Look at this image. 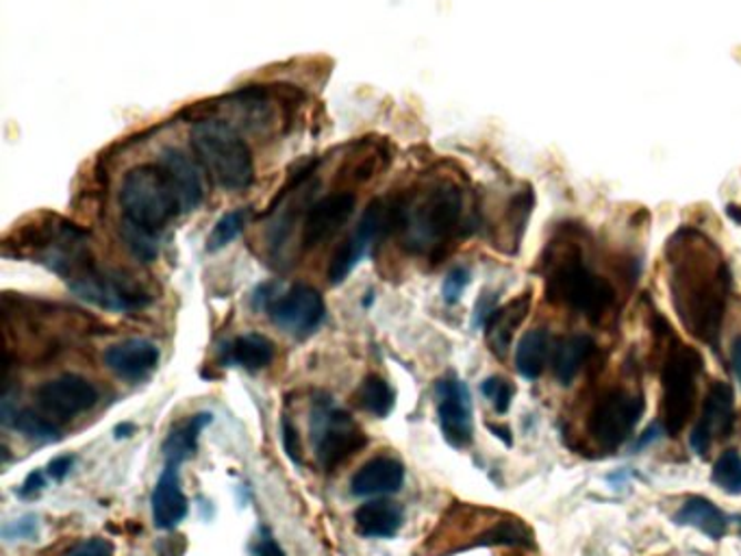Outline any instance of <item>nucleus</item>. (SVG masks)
I'll list each match as a JSON object with an SVG mask.
<instances>
[{
  "instance_id": "38",
  "label": "nucleus",
  "mask_w": 741,
  "mask_h": 556,
  "mask_svg": "<svg viewBox=\"0 0 741 556\" xmlns=\"http://www.w3.org/2000/svg\"><path fill=\"white\" fill-rule=\"evenodd\" d=\"M496 311V296L494 294H483L480 299H478L477 306H475V320H473V324L477 326V328H485V324H487V320H489V315Z\"/></svg>"
},
{
  "instance_id": "6",
  "label": "nucleus",
  "mask_w": 741,
  "mask_h": 556,
  "mask_svg": "<svg viewBox=\"0 0 741 556\" xmlns=\"http://www.w3.org/2000/svg\"><path fill=\"white\" fill-rule=\"evenodd\" d=\"M704 361L696 348L686 346L677 337L670 344L661 363V411L659 422L666 435L677 437L686 431L698 401V378Z\"/></svg>"
},
{
  "instance_id": "20",
  "label": "nucleus",
  "mask_w": 741,
  "mask_h": 556,
  "mask_svg": "<svg viewBox=\"0 0 741 556\" xmlns=\"http://www.w3.org/2000/svg\"><path fill=\"white\" fill-rule=\"evenodd\" d=\"M153 522L161 530H174L187 515V498L181 489L179 467L165 465L153 489Z\"/></svg>"
},
{
  "instance_id": "37",
  "label": "nucleus",
  "mask_w": 741,
  "mask_h": 556,
  "mask_svg": "<svg viewBox=\"0 0 741 556\" xmlns=\"http://www.w3.org/2000/svg\"><path fill=\"white\" fill-rule=\"evenodd\" d=\"M44 485H47L44 472H42V469H33V472L24 478V483L20 485L18 494H20L22 498H33L35 494H40V492L44 489Z\"/></svg>"
},
{
  "instance_id": "5",
  "label": "nucleus",
  "mask_w": 741,
  "mask_h": 556,
  "mask_svg": "<svg viewBox=\"0 0 741 556\" xmlns=\"http://www.w3.org/2000/svg\"><path fill=\"white\" fill-rule=\"evenodd\" d=\"M122 224L160 235L170 220L181 211L176 194L161 165H135L124 174L120 188Z\"/></svg>"
},
{
  "instance_id": "9",
  "label": "nucleus",
  "mask_w": 741,
  "mask_h": 556,
  "mask_svg": "<svg viewBox=\"0 0 741 556\" xmlns=\"http://www.w3.org/2000/svg\"><path fill=\"white\" fill-rule=\"evenodd\" d=\"M267 315L278 328H283L292 337L305 340L318 331L326 315V304L316 287L298 283L287 292L274 296V301L267 306Z\"/></svg>"
},
{
  "instance_id": "14",
  "label": "nucleus",
  "mask_w": 741,
  "mask_h": 556,
  "mask_svg": "<svg viewBox=\"0 0 741 556\" xmlns=\"http://www.w3.org/2000/svg\"><path fill=\"white\" fill-rule=\"evenodd\" d=\"M35 401L44 413L70 419L99 403V390L79 374H63L42 383L35 392Z\"/></svg>"
},
{
  "instance_id": "19",
  "label": "nucleus",
  "mask_w": 741,
  "mask_h": 556,
  "mask_svg": "<svg viewBox=\"0 0 741 556\" xmlns=\"http://www.w3.org/2000/svg\"><path fill=\"white\" fill-rule=\"evenodd\" d=\"M530 304H532V296L530 292H525L505 306H496V311L489 315L485 324V335H487V344L491 353L498 358H505L509 353L516 331L522 326V322L529 315Z\"/></svg>"
},
{
  "instance_id": "7",
  "label": "nucleus",
  "mask_w": 741,
  "mask_h": 556,
  "mask_svg": "<svg viewBox=\"0 0 741 556\" xmlns=\"http://www.w3.org/2000/svg\"><path fill=\"white\" fill-rule=\"evenodd\" d=\"M643 408V396L636 390H602L587 411L585 433L600 453L611 455L633 437Z\"/></svg>"
},
{
  "instance_id": "43",
  "label": "nucleus",
  "mask_w": 741,
  "mask_h": 556,
  "mask_svg": "<svg viewBox=\"0 0 741 556\" xmlns=\"http://www.w3.org/2000/svg\"><path fill=\"white\" fill-rule=\"evenodd\" d=\"M505 446H514V437H511V428L509 426H500V424H491V422H487L485 424Z\"/></svg>"
},
{
  "instance_id": "15",
  "label": "nucleus",
  "mask_w": 741,
  "mask_h": 556,
  "mask_svg": "<svg viewBox=\"0 0 741 556\" xmlns=\"http://www.w3.org/2000/svg\"><path fill=\"white\" fill-rule=\"evenodd\" d=\"M357 196L353 192H335L312 204L303 222V246L307 251L331 240L353 215Z\"/></svg>"
},
{
  "instance_id": "25",
  "label": "nucleus",
  "mask_w": 741,
  "mask_h": 556,
  "mask_svg": "<svg viewBox=\"0 0 741 556\" xmlns=\"http://www.w3.org/2000/svg\"><path fill=\"white\" fill-rule=\"evenodd\" d=\"M550 358V335L544 328L529 331L516 348V370L527 381H537Z\"/></svg>"
},
{
  "instance_id": "10",
  "label": "nucleus",
  "mask_w": 741,
  "mask_h": 556,
  "mask_svg": "<svg viewBox=\"0 0 741 556\" xmlns=\"http://www.w3.org/2000/svg\"><path fill=\"white\" fill-rule=\"evenodd\" d=\"M392 229V209L383 201H372L357 222L351 237H346L328 263V281L331 285H339L348 279V274L362 263V259L370 253L372 244L378 240L383 229Z\"/></svg>"
},
{
  "instance_id": "31",
  "label": "nucleus",
  "mask_w": 741,
  "mask_h": 556,
  "mask_svg": "<svg viewBox=\"0 0 741 556\" xmlns=\"http://www.w3.org/2000/svg\"><path fill=\"white\" fill-rule=\"evenodd\" d=\"M480 394L491 403L494 411L505 415L509 411V406L514 403L516 396V387L509 378L505 376H489L480 383Z\"/></svg>"
},
{
  "instance_id": "30",
  "label": "nucleus",
  "mask_w": 741,
  "mask_h": 556,
  "mask_svg": "<svg viewBox=\"0 0 741 556\" xmlns=\"http://www.w3.org/2000/svg\"><path fill=\"white\" fill-rule=\"evenodd\" d=\"M711 481L729 496H741V455L740 451H727L715 461L711 469Z\"/></svg>"
},
{
  "instance_id": "1",
  "label": "nucleus",
  "mask_w": 741,
  "mask_h": 556,
  "mask_svg": "<svg viewBox=\"0 0 741 556\" xmlns=\"http://www.w3.org/2000/svg\"><path fill=\"white\" fill-rule=\"evenodd\" d=\"M666 256L668 287L683 328L718 348L733 283L724 254L704 233L686 226L672 235Z\"/></svg>"
},
{
  "instance_id": "18",
  "label": "nucleus",
  "mask_w": 741,
  "mask_h": 556,
  "mask_svg": "<svg viewBox=\"0 0 741 556\" xmlns=\"http://www.w3.org/2000/svg\"><path fill=\"white\" fill-rule=\"evenodd\" d=\"M405 467L398 458L376 456L362 465L351 481V492L359 498L366 496H392L403 489Z\"/></svg>"
},
{
  "instance_id": "27",
  "label": "nucleus",
  "mask_w": 741,
  "mask_h": 556,
  "mask_svg": "<svg viewBox=\"0 0 741 556\" xmlns=\"http://www.w3.org/2000/svg\"><path fill=\"white\" fill-rule=\"evenodd\" d=\"M229 363H235L248 372L264 370L274 358V344L260 333H248L229 344Z\"/></svg>"
},
{
  "instance_id": "44",
  "label": "nucleus",
  "mask_w": 741,
  "mask_h": 556,
  "mask_svg": "<svg viewBox=\"0 0 741 556\" xmlns=\"http://www.w3.org/2000/svg\"><path fill=\"white\" fill-rule=\"evenodd\" d=\"M731 363H733V370H735V374H738L741 385V337H738V340L733 342V348H731Z\"/></svg>"
},
{
  "instance_id": "23",
  "label": "nucleus",
  "mask_w": 741,
  "mask_h": 556,
  "mask_svg": "<svg viewBox=\"0 0 741 556\" xmlns=\"http://www.w3.org/2000/svg\"><path fill=\"white\" fill-rule=\"evenodd\" d=\"M596 353V344L587 335H572L557 344L552 353V372L561 385H572L582 365Z\"/></svg>"
},
{
  "instance_id": "28",
  "label": "nucleus",
  "mask_w": 741,
  "mask_h": 556,
  "mask_svg": "<svg viewBox=\"0 0 741 556\" xmlns=\"http://www.w3.org/2000/svg\"><path fill=\"white\" fill-rule=\"evenodd\" d=\"M357 401H359V406L372 413L374 417H387L396 405V394L383 376L370 374L364 378L357 392Z\"/></svg>"
},
{
  "instance_id": "2",
  "label": "nucleus",
  "mask_w": 741,
  "mask_h": 556,
  "mask_svg": "<svg viewBox=\"0 0 741 556\" xmlns=\"http://www.w3.org/2000/svg\"><path fill=\"white\" fill-rule=\"evenodd\" d=\"M466 199L457 183L437 181L420 190L409 203L392 209V229L403 233L414 253L433 254L455 240L464 226Z\"/></svg>"
},
{
  "instance_id": "16",
  "label": "nucleus",
  "mask_w": 741,
  "mask_h": 556,
  "mask_svg": "<svg viewBox=\"0 0 741 556\" xmlns=\"http://www.w3.org/2000/svg\"><path fill=\"white\" fill-rule=\"evenodd\" d=\"M161 170L165 172L176 201L183 213L194 211L205 199V185L199 165L179 149H165L161 152Z\"/></svg>"
},
{
  "instance_id": "39",
  "label": "nucleus",
  "mask_w": 741,
  "mask_h": 556,
  "mask_svg": "<svg viewBox=\"0 0 741 556\" xmlns=\"http://www.w3.org/2000/svg\"><path fill=\"white\" fill-rule=\"evenodd\" d=\"M253 556H285V553L276 544V539L267 530H264V535L253 544Z\"/></svg>"
},
{
  "instance_id": "3",
  "label": "nucleus",
  "mask_w": 741,
  "mask_h": 556,
  "mask_svg": "<svg viewBox=\"0 0 741 556\" xmlns=\"http://www.w3.org/2000/svg\"><path fill=\"white\" fill-rule=\"evenodd\" d=\"M544 265L546 301L550 303L568 306L587 320L598 322L616 301L613 285L593 272L581 249L572 242L555 244Z\"/></svg>"
},
{
  "instance_id": "34",
  "label": "nucleus",
  "mask_w": 741,
  "mask_h": 556,
  "mask_svg": "<svg viewBox=\"0 0 741 556\" xmlns=\"http://www.w3.org/2000/svg\"><path fill=\"white\" fill-rule=\"evenodd\" d=\"M281 433H283V451H285L287 458H290L294 465H303V446H301V435H298L296 426L290 422V417H285V419H283Z\"/></svg>"
},
{
  "instance_id": "8",
  "label": "nucleus",
  "mask_w": 741,
  "mask_h": 556,
  "mask_svg": "<svg viewBox=\"0 0 741 556\" xmlns=\"http://www.w3.org/2000/svg\"><path fill=\"white\" fill-rule=\"evenodd\" d=\"M312 439L316 442V455L324 472H333L344 461L368 446V437L355 424V419L331 405H322L312 422Z\"/></svg>"
},
{
  "instance_id": "42",
  "label": "nucleus",
  "mask_w": 741,
  "mask_h": 556,
  "mask_svg": "<svg viewBox=\"0 0 741 556\" xmlns=\"http://www.w3.org/2000/svg\"><path fill=\"white\" fill-rule=\"evenodd\" d=\"M661 435H666V431H663L661 422H654L652 426H648V428H646L643 437H639V442H637V448H646L650 442H657Z\"/></svg>"
},
{
  "instance_id": "12",
  "label": "nucleus",
  "mask_w": 741,
  "mask_h": 556,
  "mask_svg": "<svg viewBox=\"0 0 741 556\" xmlns=\"http://www.w3.org/2000/svg\"><path fill=\"white\" fill-rule=\"evenodd\" d=\"M437 392V415L444 439L453 448H468L475 439L473 422V396L468 385L455 374L441 378L435 387Z\"/></svg>"
},
{
  "instance_id": "40",
  "label": "nucleus",
  "mask_w": 741,
  "mask_h": 556,
  "mask_svg": "<svg viewBox=\"0 0 741 556\" xmlns=\"http://www.w3.org/2000/svg\"><path fill=\"white\" fill-rule=\"evenodd\" d=\"M72 465H74V456H54L53 461L49 463V467H47V474H49L53 481H63V478L70 474Z\"/></svg>"
},
{
  "instance_id": "17",
  "label": "nucleus",
  "mask_w": 741,
  "mask_h": 556,
  "mask_svg": "<svg viewBox=\"0 0 741 556\" xmlns=\"http://www.w3.org/2000/svg\"><path fill=\"white\" fill-rule=\"evenodd\" d=\"M105 365L124 381H142L160 365V348L144 337L124 340L106 348Z\"/></svg>"
},
{
  "instance_id": "32",
  "label": "nucleus",
  "mask_w": 741,
  "mask_h": 556,
  "mask_svg": "<svg viewBox=\"0 0 741 556\" xmlns=\"http://www.w3.org/2000/svg\"><path fill=\"white\" fill-rule=\"evenodd\" d=\"M122 237H124L129 251L135 254L138 259H142L144 263H151L158 256V253H160L158 237L151 235V233H144V231H138L133 226L122 224Z\"/></svg>"
},
{
  "instance_id": "33",
  "label": "nucleus",
  "mask_w": 741,
  "mask_h": 556,
  "mask_svg": "<svg viewBox=\"0 0 741 556\" xmlns=\"http://www.w3.org/2000/svg\"><path fill=\"white\" fill-rule=\"evenodd\" d=\"M468 285H470V270H468V267H464V265H457V267H453V270L448 272L446 281H444V287H441L444 303H459Z\"/></svg>"
},
{
  "instance_id": "22",
  "label": "nucleus",
  "mask_w": 741,
  "mask_h": 556,
  "mask_svg": "<svg viewBox=\"0 0 741 556\" xmlns=\"http://www.w3.org/2000/svg\"><path fill=\"white\" fill-rule=\"evenodd\" d=\"M403 526V508L389 501H372L355 510V528L366 539H389Z\"/></svg>"
},
{
  "instance_id": "35",
  "label": "nucleus",
  "mask_w": 741,
  "mask_h": 556,
  "mask_svg": "<svg viewBox=\"0 0 741 556\" xmlns=\"http://www.w3.org/2000/svg\"><path fill=\"white\" fill-rule=\"evenodd\" d=\"M35 533H38V517H33V515L16 519V522H11L9 526L2 528V535L7 539H29Z\"/></svg>"
},
{
  "instance_id": "11",
  "label": "nucleus",
  "mask_w": 741,
  "mask_h": 556,
  "mask_svg": "<svg viewBox=\"0 0 741 556\" xmlns=\"http://www.w3.org/2000/svg\"><path fill=\"white\" fill-rule=\"evenodd\" d=\"M735 428V392L729 383L715 381L707 398L702 403V411L691 428L689 446L698 456L709 455L713 442L727 439Z\"/></svg>"
},
{
  "instance_id": "36",
  "label": "nucleus",
  "mask_w": 741,
  "mask_h": 556,
  "mask_svg": "<svg viewBox=\"0 0 741 556\" xmlns=\"http://www.w3.org/2000/svg\"><path fill=\"white\" fill-rule=\"evenodd\" d=\"M65 556H113V546L106 539L94 537V539L81 542Z\"/></svg>"
},
{
  "instance_id": "41",
  "label": "nucleus",
  "mask_w": 741,
  "mask_h": 556,
  "mask_svg": "<svg viewBox=\"0 0 741 556\" xmlns=\"http://www.w3.org/2000/svg\"><path fill=\"white\" fill-rule=\"evenodd\" d=\"M185 553V537H168L160 544L161 556H183Z\"/></svg>"
},
{
  "instance_id": "13",
  "label": "nucleus",
  "mask_w": 741,
  "mask_h": 556,
  "mask_svg": "<svg viewBox=\"0 0 741 556\" xmlns=\"http://www.w3.org/2000/svg\"><path fill=\"white\" fill-rule=\"evenodd\" d=\"M68 285L79 299L109 311H135L151 303V299L129 279L122 274L101 272L97 265Z\"/></svg>"
},
{
  "instance_id": "26",
  "label": "nucleus",
  "mask_w": 741,
  "mask_h": 556,
  "mask_svg": "<svg viewBox=\"0 0 741 556\" xmlns=\"http://www.w3.org/2000/svg\"><path fill=\"white\" fill-rule=\"evenodd\" d=\"M2 422L11 428H16L18 433H22L24 437L40 442V444H51V442H59L61 439V428L53 424L51 419L42 417L40 413L31 411V408H16L11 411V406L2 401Z\"/></svg>"
},
{
  "instance_id": "21",
  "label": "nucleus",
  "mask_w": 741,
  "mask_h": 556,
  "mask_svg": "<svg viewBox=\"0 0 741 556\" xmlns=\"http://www.w3.org/2000/svg\"><path fill=\"white\" fill-rule=\"evenodd\" d=\"M677 526H689L707 535L713 542H720L729 533V515L704 496H689L679 510L672 515Z\"/></svg>"
},
{
  "instance_id": "45",
  "label": "nucleus",
  "mask_w": 741,
  "mask_h": 556,
  "mask_svg": "<svg viewBox=\"0 0 741 556\" xmlns=\"http://www.w3.org/2000/svg\"><path fill=\"white\" fill-rule=\"evenodd\" d=\"M135 433V424H118L115 426V437H131Z\"/></svg>"
},
{
  "instance_id": "4",
  "label": "nucleus",
  "mask_w": 741,
  "mask_h": 556,
  "mask_svg": "<svg viewBox=\"0 0 741 556\" xmlns=\"http://www.w3.org/2000/svg\"><path fill=\"white\" fill-rule=\"evenodd\" d=\"M192 149L215 185L244 192L255 183V159L240 131L224 120H203L192 127Z\"/></svg>"
},
{
  "instance_id": "46",
  "label": "nucleus",
  "mask_w": 741,
  "mask_h": 556,
  "mask_svg": "<svg viewBox=\"0 0 741 556\" xmlns=\"http://www.w3.org/2000/svg\"><path fill=\"white\" fill-rule=\"evenodd\" d=\"M740 537H741V519H740Z\"/></svg>"
},
{
  "instance_id": "29",
  "label": "nucleus",
  "mask_w": 741,
  "mask_h": 556,
  "mask_svg": "<svg viewBox=\"0 0 741 556\" xmlns=\"http://www.w3.org/2000/svg\"><path fill=\"white\" fill-rule=\"evenodd\" d=\"M248 209H235V211H229L224 213L215 226H213L210 237H207V251L210 253H217L222 249H226L233 240L240 237V233L246 229L248 224Z\"/></svg>"
},
{
  "instance_id": "24",
  "label": "nucleus",
  "mask_w": 741,
  "mask_h": 556,
  "mask_svg": "<svg viewBox=\"0 0 741 556\" xmlns=\"http://www.w3.org/2000/svg\"><path fill=\"white\" fill-rule=\"evenodd\" d=\"M212 413H196L190 419H185L183 424H179L176 428H172V433L168 435V439L163 442V456H165V465H181L183 461L192 458L196 448H199V437L201 431L212 424Z\"/></svg>"
}]
</instances>
